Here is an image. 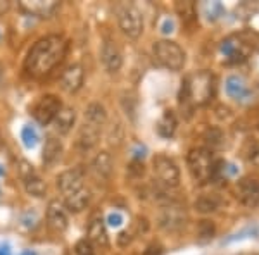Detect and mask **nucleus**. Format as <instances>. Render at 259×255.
Masks as SVG:
<instances>
[{"label":"nucleus","mask_w":259,"mask_h":255,"mask_svg":"<svg viewBox=\"0 0 259 255\" xmlns=\"http://www.w3.org/2000/svg\"><path fill=\"white\" fill-rule=\"evenodd\" d=\"M68 52V40L62 35H47L33 43L24 59V69L33 78L49 74Z\"/></svg>","instance_id":"1"},{"label":"nucleus","mask_w":259,"mask_h":255,"mask_svg":"<svg viewBox=\"0 0 259 255\" xmlns=\"http://www.w3.org/2000/svg\"><path fill=\"white\" fill-rule=\"evenodd\" d=\"M182 90L187 93L192 106H204L212 98L216 90V78L209 71H199L182 81Z\"/></svg>","instance_id":"2"},{"label":"nucleus","mask_w":259,"mask_h":255,"mask_svg":"<svg viewBox=\"0 0 259 255\" xmlns=\"http://www.w3.org/2000/svg\"><path fill=\"white\" fill-rule=\"evenodd\" d=\"M187 164H189V171L195 181H207L214 176L218 162L214 161L211 150L192 148L187 156Z\"/></svg>","instance_id":"3"},{"label":"nucleus","mask_w":259,"mask_h":255,"mask_svg":"<svg viewBox=\"0 0 259 255\" xmlns=\"http://www.w3.org/2000/svg\"><path fill=\"white\" fill-rule=\"evenodd\" d=\"M154 57L161 66H164L169 71H180L185 66V52L178 43L171 40H159L152 47Z\"/></svg>","instance_id":"4"},{"label":"nucleus","mask_w":259,"mask_h":255,"mask_svg":"<svg viewBox=\"0 0 259 255\" xmlns=\"http://www.w3.org/2000/svg\"><path fill=\"white\" fill-rule=\"evenodd\" d=\"M118 23L119 28L128 38L137 40L144 31V18L142 12L132 4H124L118 9Z\"/></svg>","instance_id":"5"},{"label":"nucleus","mask_w":259,"mask_h":255,"mask_svg":"<svg viewBox=\"0 0 259 255\" xmlns=\"http://www.w3.org/2000/svg\"><path fill=\"white\" fill-rule=\"evenodd\" d=\"M152 164H154V174L159 179V183L169 188H177L180 185V169L175 164L173 159L166 156H156Z\"/></svg>","instance_id":"6"},{"label":"nucleus","mask_w":259,"mask_h":255,"mask_svg":"<svg viewBox=\"0 0 259 255\" xmlns=\"http://www.w3.org/2000/svg\"><path fill=\"white\" fill-rule=\"evenodd\" d=\"M157 221H159L161 228L166 229V231H178L187 223V212L177 202H171L161 209Z\"/></svg>","instance_id":"7"},{"label":"nucleus","mask_w":259,"mask_h":255,"mask_svg":"<svg viewBox=\"0 0 259 255\" xmlns=\"http://www.w3.org/2000/svg\"><path fill=\"white\" fill-rule=\"evenodd\" d=\"M61 109H62V104L59 97H56V95H45V97H41L38 100V104L35 106L33 116H35V119L38 121L41 126H47V124H50L57 118Z\"/></svg>","instance_id":"8"},{"label":"nucleus","mask_w":259,"mask_h":255,"mask_svg":"<svg viewBox=\"0 0 259 255\" xmlns=\"http://www.w3.org/2000/svg\"><path fill=\"white\" fill-rule=\"evenodd\" d=\"M237 196L249 207H259V179L245 176L237 183Z\"/></svg>","instance_id":"9"},{"label":"nucleus","mask_w":259,"mask_h":255,"mask_svg":"<svg viewBox=\"0 0 259 255\" xmlns=\"http://www.w3.org/2000/svg\"><path fill=\"white\" fill-rule=\"evenodd\" d=\"M57 188L62 191L64 196H69L81 188H85V181H83V173L80 169H68L57 176Z\"/></svg>","instance_id":"10"},{"label":"nucleus","mask_w":259,"mask_h":255,"mask_svg":"<svg viewBox=\"0 0 259 255\" xmlns=\"http://www.w3.org/2000/svg\"><path fill=\"white\" fill-rule=\"evenodd\" d=\"M100 59L109 73H118L123 66V54H121L118 43L112 40L104 41L102 50H100Z\"/></svg>","instance_id":"11"},{"label":"nucleus","mask_w":259,"mask_h":255,"mask_svg":"<svg viewBox=\"0 0 259 255\" xmlns=\"http://www.w3.org/2000/svg\"><path fill=\"white\" fill-rule=\"evenodd\" d=\"M83 81H85V71H83L80 64H73L62 73L61 88L66 93H76L83 86Z\"/></svg>","instance_id":"12"},{"label":"nucleus","mask_w":259,"mask_h":255,"mask_svg":"<svg viewBox=\"0 0 259 255\" xmlns=\"http://www.w3.org/2000/svg\"><path fill=\"white\" fill-rule=\"evenodd\" d=\"M47 221L49 226L56 231H64L68 228V212L59 200H52L47 207Z\"/></svg>","instance_id":"13"},{"label":"nucleus","mask_w":259,"mask_h":255,"mask_svg":"<svg viewBox=\"0 0 259 255\" xmlns=\"http://www.w3.org/2000/svg\"><path fill=\"white\" fill-rule=\"evenodd\" d=\"M92 245L102 246L107 248L109 246V236H107V228H106V221L102 219H94L89 226V238Z\"/></svg>","instance_id":"14"},{"label":"nucleus","mask_w":259,"mask_h":255,"mask_svg":"<svg viewBox=\"0 0 259 255\" xmlns=\"http://www.w3.org/2000/svg\"><path fill=\"white\" fill-rule=\"evenodd\" d=\"M100 129L102 128L94 126V124H89V123H83L80 135H78V145H80L81 148L95 147L100 140Z\"/></svg>","instance_id":"15"},{"label":"nucleus","mask_w":259,"mask_h":255,"mask_svg":"<svg viewBox=\"0 0 259 255\" xmlns=\"http://www.w3.org/2000/svg\"><path fill=\"white\" fill-rule=\"evenodd\" d=\"M74 121H76V111L73 107H62L57 118L54 119V124H56V129L61 135H66L73 129Z\"/></svg>","instance_id":"16"},{"label":"nucleus","mask_w":259,"mask_h":255,"mask_svg":"<svg viewBox=\"0 0 259 255\" xmlns=\"http://www.w3.org/2000/svg\"><path fill=\"white\" fill-rule=\"evenodd\" d=\"M90 198H92L90 190L85 186V188H81L80 191H76V193H73L69 196H64L66 209H69L71 212H80L90 203Z\"/></svg>","instance_id":"17"},{"label":"nucleus","mask_w":259,"mask_h":255,"mask_svg":"<svg viewBox=\"0 0 259 255\" xmlns=\"http://www.w3.org/2000/svg\"><path fill=\"white\" fill-rule=\"evenodd\" d=\"M225 90H227L228 97L235 100H244L249 97L247 86H245L244 79L240 76H228L227 81H225Z\"/></svg>","instance_id":"18"},{"label":"nucleus","mask_w":259,"mask_h":255,"mask_svg":"<svg viewBox=\"0 0 259 255\" xmlns=\"http://www.w3.org/2000/svg\"><path fill=\"white\" fill-rule=\"evenodd\" d=\"M92 167H94L95 174L100 178H109L112 174V167H114V161H112V156L109 152H100L97 154V157L92 162Z\"/></svg>","instance_id":"19"},{"label":"nucleus","mask_w":259,"mask_h":255,"mask_svg":"<svg viewBox=\"0 0 259 255\" xmlns=\"http://www.w3.org/2000/svg\"><path fill=\"white\" fill-rule=\"evenodd\" d=\"M107 121V112L106 107L99 102H92L85 111V123L94 124V126L102 128Z\"/></svg>","instance_id":"20"},{"label":"nucleus","mask_w":259,"mask_h":255,"mask_svg":"<svg viewBox=\"0 0 259 255\" xmlns=\"http://www.w3.org/2000/svg\"><path fill=\"white\" fill-rule=\"evenodd\" d=\"M23 181H24V190H26L28 195L40 198V196H44L47 193V185H45L44 179L36 173H31V174H28V176H24Z\"/></svg>","instance_id":"21"},{"label":"nucleus","mask_w":259,"mask_h":255,"mask_svg":"<svg viewBox=\"0 0 259 255\" xmlns=\"http://www.w3.org/2000/svg\"><path fill=\"white\" fill-rule=\"evenodd\" d=\"M21 6L24 7L26 11H30L31 14H36V16H41V18H49L52 16L54 12L59 9V2H23Z\"/></svg>","instance_id":"22"},{"label":"nucleus","mask_w":259,"mask_h":255,"mask_svg":"<svg viewBox=\"0 0 259 255\" xmlns=\"http://www.w3.org/2000/svg\"><path fill=\"white\" fill-rule=\"evenodd\" d=\"M177 126H178V121H177V116H175L173 111H166L162 114V118L159 119L157 123V133L162 136V138H171L177 131Z\"/></svg>","instance_id":"23"},{"label":"nucleus","mask_w":259,"mask_h":255,"mask_svg":"<svg viewBox=\"0 0 259 255\" xmlns=\"http://www.w3.org/2000/svg\"><path fill=\"white\" fill-rule=\"evenodd\" d=\"M221 206V198L218 195H200L194 202L195 211L200 214H211V212L218 211Z\"/></svg>","instance_id":"24"},{"label":"nucleus","mask_w":259,"mask_h":255,"mask_svg":"<svg viewBox=\"0 0 259 255\" xmlns=\"http://www.w3.org/2000/svg\"><path fill=\"white\" fill-rule=\"evenodd\" d=\"M62 154V143L57 138H47L44 147V162L45 164H54Z\"/></svg>","instance_id":"25"},{"label":"nucleus","mask_w":259,"mask_h":255,"mask_svg":"<svg viewBox=\"0 0 259 255\" xmlns=\"http://www.w3.org/2000/svg\"><path fill=\"white\" fill-rule=\"evenodd\" d=\"M177 12L180 14V18L185 24H190L197 21V11H195V4L194 2H177Z\"/></svg>","instance_id":"26"},{"label":"nucleus","mask_w":259,"mask_h":255,"mask_svg":"<svg viewBox=\"0 0 259 255\" xmlns=\"http://www.w3.org/2000/svg\"><path fill=\"white\" fill-rule=\"evenodd\" d=\"M259 235V228L256 224H249L245 228H242L240 231L233 233L230 235L228 238L223 240V245H228V243H235V241H242V240H247V238H256Z\"/></svg>","instance_id":"27"},{"label":"nucleus","mask_w":259,"mask_h":255,"mask_svg":"<svg viewBox=\"0 0 259 255\" xmlns=\"http://www.w3.org/2000/svg\"><path fill=\"white\" fill-rule=\"evenodd\" d=\"M21 140H23L26 148H35L36 143H38V133H36V129L31 124H26L23 128V131H21Z\"/></svg>","instance_id":"28"},{"label":"nucleus","mask_w":259,"mask_h":255,"mask_svg":"<svg viewBox=\"0 0 259 255\" xmlns=\"http://www.w3.org/2000/svg\"><path fill=\"white\" fill-rule=\"evenodd\" d=\"M214 223L211 221H200L199 223V228H197V235L200 238V241H209L212 236H214Z\"/></svg>","instance_id":"29"},{"label":"nucleus","mask_w":259,"mask_h":255,"mask_svg":"<svg viewBox=\"0 0 259 255\" xmlns=\"http://www.w3.org/2000/svg\"><path fill=\"white\" fill-rule=\"evenodd\" d=\"M204 11H206V16L209 21H216L220 19L221 16L225 14V9L223 6H221L220 2H207L206 6H204Z\"/></svg>","instance_id":"30"},{"label":"nucleus","mask_w":259,"mask_h":255,"mask_svg":"<svg viewBox=\"0 0 259 255\" xmlns=\"http://www.w3.org/2000/svg\"><path fill=\"white\" fill-rule=\"evenodd\" d=\"M74 253H76V255H95L94 245H92L87 238L78 240L76 245H74Z\"/></svg>","instance_id":"31"},{"label":"nucleus","mask_w":259,"mask_h":255,"mask_svg":"<svg viewBox=\"0 0 259 255\" xmlns=\"http://www.w3.org/2000/svg\"><path fill=\"white\" fill-rule=\"evenodd\" d=\"M121 104H123V109L126 111V114L135 118V104H137L135 97H133V95H124V97L121 98Z\"/></svg>","instance_id":"32"},{"label":"nucleus","mask_w":259,"mask_h":255,"mask_svg":"<svg viewBox=\"0 0 259 255\" xmlns=\"http://www.w3.org/2000/svg\"><path fill=\"white\" fill-rule=\"evenodd\" d=\"M221 140H223V135H221L220 129H209L206 135V141L211 145V147H220Z\"/></svg>","instance_id":"33"},{"label":"nucleus","mask_w":259,"mask_h":255,"mask_svg":"<svg viewBox=\"0 0 259 255\" xmlns=\"http://www.w3.org/2000/svg\"><path fill=\"white\" fill-rule=\"evenodd\" d=\"M106 223L109 224L111 228H119V226L124 223V219H123V216H121L119 212H111V214L107 216Z\"/></svg>","instance_id":"34"},{"label":"nucleus","mask_w":259,"mask_h":255,"mask_svg":"<svg viewBox=\"0 0 259 255\" xmlns=\"http://www.w3.org/2000/svg\"><path fill=\"white\" fill-rule=\"evenodd\" d=\"M173 31H175L173 19H171V18L162 19V23H161V33H162V35H171Z\"/></svg>","instance_id":"35"},{"label":"nucleus","mask_w":259,"mask_h":255,"mask_svg":"<svg viewBox=\"0 0 259 255\" xmlns=\"http://www.w3.org/2000/svg\"><path fill=\"white\" fill-rule=\"evenodd\" d=\"M145 154H147V147H145V145H142V143L135 145L133 150H132V156H133L135 161H140V159H144Z\"/></svg>","instance_id":"36"},{"label":"nucleus","mask_w":259,"mask_h":255,"mask_svg":"<svg viewBox=\"0 0 259 255\" xmlns=\"http://www.w3.org/2000/svg\"><path fill=\"white\" fill-rule=\"evenodd\" d=\"M132 240H133V238H132V233H128V231H121L119 235H118V245H119V246H123V248H124V246H128L130 243H132Z\"/></svg>","instance_id":"37"},{"label":"nucleus","mask_w":259,"mask_h":255,"mask_svg":"<svg viewBox=\"0 0 259 255\" xmlns=\"http://www.w3.org/2000/svg\"><path fill=\"white\" fill-rule=\"evenodd\" d=\"M249 159H250V161H252V164L259 166V145H257V147H254L252 150H250V156H249Z\"/></svg>","instance_id":"38"},{"label":"nucleus","mask_w":259,"mask_h":255,"mask_svg":"<svg viewBox=\"0 0 259 255\" xmlns=\"http://www.w3.org/2000/svg\"><path fill=\"white\" fill-rule=\"evenodd\" d=\"M0 255H12V253H11V246H9V243L0 245Z\"/></svg>","instance_id":"39"},{"label":"nucleus","mask_w":259,"mask_h":255,"mask_svg":"<svg viewBox=\"0 0 259 255\" xmlns=\"http://www.w3.org/2000/svg\"><path fill=\"white\" fill-rule=\"evenodd\" d=\"M11 9V4L9 2H0V14H6L7 11Z\"/></svg>","instance_id":"40"},{"label":"nucleus","mask_w":259,"mask_h":255,"mask_svg":"<svg viewBox=\"0 0 259 255\" xmlns=\"http://www.w3.org/2000/svg\"><path fill=\"white\" fill-rule=\"evenodd\" d=\"M4 86V66L0 64V90H2Z\"/></svg>","instance_id":"41"},{"label":"nucleus","mask_w":259,"mask_h":255,"mask_svg":"<svg viewBox=\"0 0 259 255\" xmlns=\"http://www.w3.org/2000/svg\"><path fill=\"white\" fill-rule=\"evenodd\" d=\"M21 255H36L35 252H31V250H26V252H23Z\"/></svg>","instance_id":"42"}]
</instances>
